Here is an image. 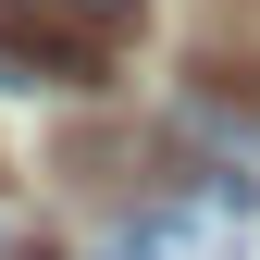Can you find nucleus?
<instances>
[{
    "instance_id": "obj_1",
    "label": "nucleus",
    "mask_w": 260,
    "mask_h": 260,
    "mask_svg": "<svg viewBox=\"0 0 260 260\" xmlns=\"http://www.w3.org/2000/svg\"><path fill=\"white\" fill-rule=\"evenodd\" d=\"M260 248V174H186V186H161V199H137L112 223V248L100 260H248Z\"/></svg>"
},
{
    "instance_id": "obj_2",
    "label": "nucleus",
    "mask_w": 260,
    "mask_h": 260,
    "mask_svg": "<svg viewBox=\"0 0 260 260\" xmlns=\"http://www.w3.org/2000/svg\"><path fill=\"white\" fill-rule=\"evenodd\" d=\"M75 13H100V25H137V13H149V0H75Z\"/></svg>"
}]
</instances>
